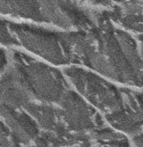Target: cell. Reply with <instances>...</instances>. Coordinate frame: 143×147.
<instances>
[{
	"label": "cell",
	"mask_w": 143,
	"mask_h": 147,
	"mask_svg": "<svg viewBox=\"0 0 143 147\" xmlns=\"http://www.w3.org/2000/svg\"><path fill=\"white\" fill-rule=\"evenodd\" d=\"M69 41L72 65L119 84L143 90V58L136 36L113 22L109 10L91 28L74 33Z\"/></svg>",
	"instance_id": "cell-1"
},
{
	"label": "cell",
	"mask_w": 143,
	"mask_h": 147,
	"mask_svg": "<svg viewBox=\"0 0 143 147\" xmlns=\"http://www.w3.org/2000/svg\"><path fill=\"white\" fill-rule=\"evenodd\" d=\"M64 74L110 127L129 137L143 131V90L112 82L77 65L65 67Z\"/></svg>",
	"instance_id": "cell-2"
},
{
	"label": "cell",
	"mask_w": 143,
	"mask_h": 147,
	"mask_svg": "<svg viewBox=\"0 0 143 147\" xmlns=\"http://www.w3.org/2000/svg\"><path fill=\"white\" fill-rule=\"evenodd\" d=\"M130 139L133 147H143V131L130 137Z\"/></svg>",
	"instance_id": "cell-3"
},
{
	"label": "cell",
	"mask_w": 143,
	"mask_h": 147,
	"mask_svg": "<svg viewBox=\"0 0 143 147\" xmlns=\"http://www.w3.org/2000/svg\"><path fill=\"white\" fill-rule=\"evenodd\" d=\"M137 44H138V47L141 52V55L143 58V34H135Z\"/></svg>",
	"instance_id": "cell-4"
}]
</instances>
